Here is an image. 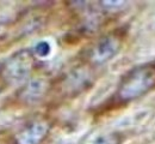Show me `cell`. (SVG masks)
<instances>
[{
	"label": "cell",
	"mask_w": 155,
	"mask_h": 144,
	"mask_svg": "<svg viewBox=\"0 0 155 144\" xmlns=\"http://www.w3.org/2000/svg\"><path fill=\"white\" fill-rule=\"evenodd\" d=\"M155 89V61L137 65L127 71L117 85L110 102L114 107L133 102Z\"/></svg>",
	"instance_id": "cell-1"
},
{
	"label": "cell",
	"mask_w": 155,
	"mask_h": 144,
	"mask_svg": "<svg viewBox=\"0 0 155 144\" xmlns=\"http://www.w3.org/2000/svg\"><path fill=\"white\" fill-rule=\"evenodd\" d=\"M125 40V31L123 29H117L106 33L100 36L86 52V64L91 66H97L105 64L115 58L123 47Z\"/></svg>",
	"instance_id": "cell-2"
},
{
	"label": "cell",
	"mask_w": 155,
	"mask_h": 144,
	"mask_svg": "<svg viewBox=\"0 0 155 144\" xmlns=\"http://www.w3.org/2000/svg\"><path fill=\"white\" fill-rule=\"evenodd\" d=\"M1 62L2 73L7 85L26 82L35 67V55L30 49H21Z\"/></svg>",
	"instance_id": "cell-3"
},
{
	"label": "cell",
	"mask_w": 155,
	"mask_h": 144,
	"mask_svg": "<svg viewBox=\"0 0 155 144\" xmlns=\"http://www.w3.org/2000/svg\"><path fill=\"white\" fill-rule=\"evenodd\" d=\"M92 67L93 66L85 62L84 65H80L66 73L58 82V90L60 94L63 97H74L88 89L94 82Z\"/></svg>",
	"instance_id": "cell-4"
},
{
	"label": "cell",
	"mask_w": 155,
	"mask_h": 144,
	"mask_svg": "<svg viewBox=\"0 0 155 144\" xmlns=\"http://www.w3.org/2000/svg\"><path fill=\"white\" fill-rule=\"evenodd\" d=\"M51 123L44 117L32 119L15 135L16 144H41L49 135Z\"/></svg>",
	"instance_id": "cell-5"
},
{
	"label": "cell",
	"mask_w": 155,
	"mask_h": 144,
	"mask_svg": "<svg viewBox=\"0 0 155 144\" xmlns=\"http://www.w3.org/2000/svg\"><path fill=\"white\" fill-rule=\"evenodd\" d=\"M51 90V83L47 78H34L23 85L18 99L25 104H35L39 102Z\"/></svg>",
	"instance_id": "cell-6"
},
{
	"label": "cell",
	"mask_w": 155,
	"mask_h": 144,
	"mask_svg": "<svg viewBox=\"0 0 155 144\" xmlns=\"http://www.w3.org/2000/svg\"><path fill=\"white\" fill-rule=\"evenodd\" d=\"M124 136L120 132H111L105 136L99 137L92 144H123Z\"/></svg>",
	"instance_id": "cell-7"
},
{
	"label": "cell",
	"mask_w": 155,
	"mask_h": 144,
	"mask_svg": "<svg viewBox=\"0 0 155 144\" xmlns=\"http://www.w3.org/2000/svg\"><path fill=\"white\" fill-rule=\"evenodd\" d=\"M36 53L38 54V55H42V57H44V55H47L48 53H49V51H50V47H49V44L47 43V42H41L37 44V47H36Z\"/></svg>",
	"instance_id": "cell-8"
},
{
	"label": "cell",
	"mask_w": 155,
	"mask_h": 144,
	"mask_svg": "<svg viewBox=\"0 0 155 144\" xmlns=\"http://www.w3.org/2000/svg\"><path fill=\"white\" fill-rule=\"evenodd\" d=\"M8 85H7V82H6V79H5V77H4V73H2V67H1V62H0V93L4 90V89H6Z\"/></svg>",
	"instance_id": "cell-9"
}]
</instances>
